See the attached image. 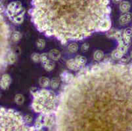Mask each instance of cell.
Returning <instances> with one entry per match:
<instances>
[{
	"label": "cell",
	"mask_w": 132,
	"mask_h": 131,
	"mask_svg": "<svg viewBox=\"0 0 132 131\" xmlns=\"http://www.w3.org/2000/svg\"><path fill=\"white\" fill-rule=\"evenodd\" d=\"M55 131H132V64L80 72L59 98Z\"/></svg>",
	"instance_id": "obj_1"
},
{
	"label": "cell",
	"mask_w": 132,
	"mask_h": 131,
	"mask_svg": "<svg viewBox=\"0 0 132 131\" xmlns=\"http://www.w3.org/2000/svg\"><path fill=\"white\" fill-rule=\"evenodd\" d=\"M109 0H32L30 15L38 30L62 43L100 31L109 19Z\"/></svg>",
	"instance_id": "obj_2"
},
{
	"label": "cell",
	"mask_w": 132,
	"mask_h": 131,
	"mask_svg": "<svg viewBox=\"0 0 132 131\" xmlns=\"http://www.w3.org/2000/svg\"><path fill=\"white\" fill-rule=\"evenodd\" d=\"M1 131H43L30 127L19 112L11 109L1 108Z\"/></svg>",
	"instance_id": "obj_3"
},
{
	"label": "cell",
	"mask_w": 132,
	"mask_h": 131,
	"mask_svg": "<svg viewBox=\"0 0 132 131\" xmlns=\"http://www.w3.org/2000/svg\"><path fill=\"white\" fill-rule=\"evenodd\" d=\"M53 92L46 89H42L32 92L34 100L32 107L34 111L36 113H42L45 104L50 100Z\"/></svg>",
	"instance_id": "obj_4"
},
{
	"label": "cell",
	"mask_w": 132,
	"mask_h": 131,
	"mask_svg": "<svg viewBox=\"0 0 132 131\" xmlns=\"http://www.w3.org/2000/svg\"><path fill=\"white\" fill-rule=\"evenodd\" d=\"M7 26L1 16V56L2 60L4 59V56L7 53Z\"/></svg>",
	"instance_id": "obj_5"
},
{
	"label": "cell",
	"mask_w": 132,
	"mask_h": 131,
	"mask_svg": "<svg viewBox=\"0 0 132 131\" xmlns=\"http://www.w3.org/2000/svg\"><path fill=\"white\" fill-rule=\"evenodd\" d=\"M24 12L25 10L20 2H11L7 7V14L11 20Z\"/></svg>",
	"instance_id": "obj_6"
},
{
	"label": "cell",
	"mask_w": 132,
	"mask_h": 131,
	"mask_svg": "<svg viewBox=\"0 0 132 131\" xmlns=\"http://www.w3.org/2000/svg\"><path fill=\"white\" fill-rule=\"evenodd\" d=\"M43 123H44V127L51 128L55 124V118L51 115V114L44 115Z\"/></svg>",
	"instance_id": "obj_7"
},
{
	"label": "cell",
	"mask_w": 132,
	"mask_h": 131,
	"mask_svg": "<svg viewBox=\"0 0 132 131\" xmlns=\"http://www.w3.org/2000/svg\"><path fill=\"white\" fill-rule=\"evenodd\" d=\"M11 78L10 75L8 74H3L2 77V79H1V87L2 89H7L9 86L10 84L11 83Z\"/></svg>",
	"instance_id": "obj_8"
},
{
	"label": "cell",
	"mask_w": 132,
	"mask_h": 131,
	"mask_svg": "<svg viewBox=\"0 0 132 131\" xmlns=\"http://www.w3.org/2000/svg\"><path fill=\"white\" fill-rule=\"evenodd\" d=\"M132 19V14L130 13H126L122 14L119 18V23L120 25H126L131 21Z\"/></svg>",
	"instance_id": "obj_9"
},
{
	"label": "cell",
	"mask_w": 132,
	"mask_h": 131,
	"mask_svg": "<svg viewBox=\"0 0 132 131\" xmlns=\"http://www.w3.org/2000/svg\"><path fill=\"white\" fill-rule=\"evenodd\" d=\"M132 37V31L131 28H126L123 30V33H122V38L124 42L126 43L127 45L129 44L131 41Z\"/></svg>",
	"instance_id": "obj_10"
},
{
	"label": "cell",
	"mask_w": 132,
	"mask_h": 131,
	"mask_svg": "<svg viewBox=\"0 0 132 131\" xmlns=\"http://www.w3.org/2000/svg\"><path fill=\"white\" fill-rule=\"evenodd\" d=\"M49 57L53 61H57L61 58V53L57 49H52L48 53Z\"/></svg>",
	"instance_id": "obj_11"
},
{
	"label": "cell",
	"mask_w": 132,
	"mask_h": 131,
	"mask_svg": "<svg viewBox=\"0 0 132 131\" xmlns=\"http://www.w3.org/2000/svg\"><path fill=\"white\" fill-rule=\"evenodd\" d=\"M119 9L122 13H129L131 9V4L128 1H122L120 3Z\"/></svg>",
	"instance_id": "obj_12"
},
{
	"label": "cell",
	"mask_w": 132,
	"mask_h": 131,
	"mask_svg": "<svg viewBox=\"0 0 132 131\" xmlns=\"http://www.w3.org/2000/svg\"><path fill=\"white\" fill-rule=\"evenodd\" d=\"M61 79H62L64 82L68 83H70L71 81H72L73 79H74V75L68 72H63V73L61 75Z\"/></svg>",
	"instance_id": "obj_13"
},
{
	"label": "cell",
	"mask_w": 132,
	"mask_h": 131,
	"mask_svg": "<svg viewBox=\"0 0 132 131\" xmlns=\"http://www.w3.org/2000/svg\"><path fill=\"white\" fill-rule=\"evenodd\" d=\"M42 63L44 65V69L47 71V72H51L55 68V63H54L53 60H50L49 58L45 61H44V62H42Z\"/></svg>",
	"instance_id": "obj_14"
},
{
	"label": "cell",
	"mask_w": 132,
	"mask_h": 131,
	"mask_svg": "<svg viewBox=\"0 0 132 131\" xmlns=\"http://www.w3.org/2000/svg\"><path fill=\"white\" fill-rule=\"evenodd\" d=\"M67 66L69 69L71 70H78L80 66L76 63L75 59H69L67 62Z\"/></svg>",
	"instance_id": "obj_15"
},
{
	"label": "cell",
	"mask_w": 132,
	"mask_h": 131,
	"mask_svg": "<svg viewBox=\"0 0 132 131\" xmlns=\"http://www.w3.org/2000/svg\"><path fill=\"white\" fill-rule=\"evenodd\" d=\"M44 117V115L42 114V115H39L36 119L35 123H34V127L38 129H42L44 127V123H43Z\"/></svg>",
	"instance_id": "obj_16"
},
{
	"label": "cell",
	"mask_w": 132,
	"mask_h": 131,
	"mask_svg": "<svg viewBox=\"0 0 132 131\" xmlns=\"http://www.w3.org/2000/svg\"><path fill=\"white\" fill-rule=\"evenodd\" d=\"M50 83H51V81L49 79V78L46 77H42L39 79V85L43 88H46L49 86Z\"/></svg>",
	"instance_id": "obj_17"
},
{
	"label": "cell",
	"mask_w": 132,
	"mask_h": 131,
	"mask_svg": "<svg viewBox=\"0 0 132 131\" xmlns=\"http://www.w3.org/2000/svg\"><path fill=\"white\" fill-rule=\"evenodd\" d=\"M110 27H111V22H110V19H106L102 23L101 26L100 31H103V32L108 31L110 30Z\"/></svg>",
	"instance_id": "obj_18"
},
{
	"label": "cell",
	"mask_w": 132,
	"mask_h": 131,
	"mask_svg": "<svg viewBox=\"0 0 132 131\" xmlns=\"http://www.w3.org/2000/svg\"><path fill=\"white\" fill-rule=\"evenodd\" d=\"M74 59H75V61L76 62V63L80 66H84L86 64V62H87V58L85 56H81V55H78V56H76Z\"/></svg>",
	"instance_id": "obj_19"
},
{
	"label": "cell",
	"mask_w": 132,
	"mask_h": 131,
	"mask_svg": "<svg viewBox=\"0 0 132 131\" xmlns=\"http://www.w3.org/2000/svg\"><path fill=\"white\" fill-rule=\"evenodd\" d=\"M6 58H7V61L9 64H14L16 60V54L13 51H11L10 53H9Z\"/></svg>",
	"instance_id": "obj_20"
},
{
	"label": "cell",
	"mask_w": 132,
	"mask_h": 131,
	"mask_svg": "<svg viewBox=\"0 0 132 131\" xmlns=\"http://www.w3.org/2000/svg\"><path fill=\"white\" fill-rule=\"evenodd\" d=\"M24 13L25 12H24V13H22L21 14L17 15V16H15L11 20L13 22H15L16 24H20L22 23L24 21Z\"/></svg>",
	"instance_id": "obj_21"
},
{
	"label": "cell",
	"mask_w": 132,
	"mask_h": 131,
	"mask_svg": "<svg viewBox=\"0 0 132 131\" xmlns=\"http://www.w3.org/2000/svg\"><path fill=\"white\" fill-rule=\"evenodd\" d=\"M104 57V53H103V51L100 50H97L96 51H95L94 54H93V58H94L95 60L97 61H100Z\"/></svg>",
	"instance_id": "obj_22"
},
{
	"label": "cell",
	"mask_w": 132,
	"mask_h": 131,
	"mask_svg": "<svg viewBox=\"0 0 132 131\" xmlns=\"http://www.w3.org/2000/svg\"><path fill=\"white\" fill-rule=\"evenodd\" d=\"M15 102L18 105H21L24 102V97L21 94H17L15 97Z\"/></svg>",
	"instance_id": "obj_23"
},
{
	"label": "cell",
	"mask_w": 132,
	"mask_h": 131,
	"mask_svg": "<svg viewBox=\"0 0 132 131\" xmlns=\"http://www.w3.org/2000/svg\"><path fill=\"white\" fill-rule=\"evenodd\" d=\"M60 84V80L59 78H53L51 80V83H50V86L53 89H56L59 87Z\"/></svg>",
	"instance_id": "obj_24"
},
{
	"label": "cell",
	"mask_w": 132,
	"mask_h": 131,
	"mask_svg": "<svg viewBox=\"0 0 132 131\" xmlns=\"http://www.w3.org/2000/svg\"><path fill=\"white\" fill-rule=\"evenodd\" d=\"M78 45L76 43H71L68 46V49L69 50V52L72 53L77 52L78 50Z\"/></svg>",
	"instance_id": "obj_25"
},
{
	"label": "cell",
	"mask_w": 132,
	"mask_h": 131,
	"mask_svg": "<svg viewBox=\"0 0 132 131\" xmlns=\"http://www.w3.org/2000/svg\"><path fill=\"white\" fill-rule=\"evenodd\" d=\"M22 38V34L19 32H14L12 34V40L14 42H17Z\"/></svg>",
	"instance_id": "obj_26"
},
{
	"label": "cell",
	"mask_w": 132,
	"mask_h": 131,
	"mask_svg": "<svg viewBox=\"0 0 132 131\" xmlns=\"http://www.w3.org/2000/svg\"><path fill=\"white\" fill-rule=\"evenodd\" d=\"M123 54L121 53L119 50H117V49H116V50H114L113 52L112 53V55H111V56H112V57L113 59L117 60V59H120V58H121L123 56Z\"/></svg>",
	"instance_id": "obj_27"
},
{
	"label": "cell",
	"mask_w": 132,
	"mask_h": 131,
	"mask_svg": "<svg viewBox=\"0 0 132 131\" xmlns=\"http://www.w3.org/2000/svg\"><path fill=\"white\" fill-rule=\"evenodd\" d=\"M36 46L40 50H42L45 47V41L43 39H39L36 41Z\"/></svg>",
	"instance_id": "obj_28"
},
{
	"label": "cell",
	"mask_w": 132,
	"mask_h": 131,
	"mask_svg": "<svg viewBox=\"0 0 132 131\" xmlns=\"http://www.w3.org/2000/svg\"><path fill=\"white\" fill-rule=\"evenodd\" d=\"M31 58H32V60L35 62H38L39 61H40L41 58V55H39L38 53H34L31 56Z\"/></svg>",
	"instance_id": "obj_29"
},
{
	"label": "cell",
	"mask_w": 132,
	"mask_h": 131,
	"mask_svg": "<svg viewBox=\"0 0 132 131\" xmlns=\"http://www.w3.org/2000/svg\"><path fill=\"white\" fill-rule=\"evenodd\" d=\"M23 118H24V122L28 125L30 124L32 122V120H33L32 119V117L29 115H25L24 117H23Z\"/></svg>",
	"instance_id": "obj_30"
},
{
	"label": "cell",
	"mask_w": 132,
	"mask_h": 131,
	"mask_svg": "<svg viewBox=\"0 0 132 131\" xmlns=\"http://www.w3.org/2000/svg\"><path fill=\"white\" fill-rule=\"evenodd\" d=\"M89 44L88 43H85L82 45L81 49L83 52L86 53L89 50Z\"/></svg>",
	"instance_id": "obj_31"
},
{
	"label": "cell",
	"mask_w": 132,
	"mask_h": 131,
	"mask_svg": "<svg viewBox=\"0 0 132 131\" xmlns=\"http://www.w3.org/2000/svg\"><path fill=\"white\" fill-rule=\"evenodd\" d=\"M112 2L114 3H120L122 2V0H112Z\"/></svg>",
	"instance_id": "obj_32"
},
{
	"label": "cell",
	"mask_w": 132,
	"mask_h": 131,
	"mask_svg": "<svg viewBox=\"0 0 132 131\" xmlns=\"http://www.w3.org/2000/svg\"><path fill=\"white\" fill-rule=\"evenodd\" d=\"M131 57L132 58V51H131Z\"/></svg>",
	"instance_id": "obj_33"
},
{
	"label": "cell",
	"mask_w": 132,
	"mask_h": 131,
	"mask_svg": "<svg viewBox=\"0 0 132 131\" xmlns=\"http://www.w3.org/2000/svg\"><path fill=\"white\" fill-rule=\"evenodd\" d=\"M131 31H132V26H131Z\"/></svg>",
	"instance_id": "obj_34"
}]
</instances>
